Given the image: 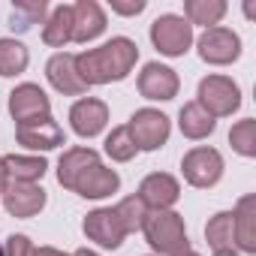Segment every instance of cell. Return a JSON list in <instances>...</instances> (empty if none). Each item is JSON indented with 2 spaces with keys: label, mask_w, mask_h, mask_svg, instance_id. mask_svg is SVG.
Returning a JSON list of instances; mask_svg holds the SVG:
<instances>
[{
  "label": "cell",
  "mask_w": 256,
  "mask_h": 256,
  "mask_svg": "<svg viewBox=\"0 0 256 256\" xmlns=\"http://www.w3.org/2000/svg\"><path fill=\"white\" fill-rule=\"evenodd\" d=\"M58 181L60 187L84 196V199H106L118 193L120 178L114 169H108L96 151L90 148H70L58 160Z\"/></svg>",
  "instance_id": "cell-1"
},
{
  "label": "cell",
  "mask_w": 256,
  "mask_h": 256,
  "mask_svg": "<svg viewBox=\"0 0 256 256\" xmlns=\"http://www.w3.org/2000/svg\"><path fill=\"white\" fill-rule=\"evenodd\" d=\"M139 60V46L126 36H114L102 42L100 48H88L76 54V76L90 88V84H108L120 82L133 72Z\"/></svg>",
  "instance_id": "cell-2"
},
{
  "label": "cell",
  "mask_w": 256,
  "mask_h": 256,
  "mask_svg": "<svg viewBox=\"0 0 256 256\" xmlns=\"http://www.w3.org/2000/svg\"><path fill=\"white\" fill-rule=\"evenodd\" d=\"M142 232L148 238V244L160 253V256H181L184 250H190V238L184 229V217L163 208V211H148L142 220Z\"/></svg>",
  "instance_id": "cell-3"
},
{
  "label": "cell",
  "mask_w": 256,
  "mask_h": 256,
  "mask_svg": "<svg viewBox=\"0 0 256 256\" xmlns=\"http://www.w3.org/2000/svg\"><path fill=\"white\" fill-rule=\"evenodd\" d=\"M211 118H226L238 112L241 106V88L226 76H208L199 82V100H196Z\"/></svg>",
  "instance_id": "cell-4"
},
{
  "label": "cell",
  "mask_w": 256,
  "mask_h": 256,
  "mask_svg": "<svg viewBox=\"0 0 256 256\" xmlns=\"http://www.w3.org/2000/svg\"><path fill=\"white\" fill-rule=\"evenodd\" d=\"M151 42L160 54L166 58H181L190 46H193V28L187 18L181 16H160L154 24H151Z\"/></svg>",
  "instance_id": "cell-5"
},
{
  "label": "cell",
  "mask_w": 256,
  "mask_h": 256,
  "mask_svg": "<svg viewBox=\"0 0 256 256\" xmlns=\"http://www.w3.org/2000/svg\"><path fill=\"white\" fill-rule=\"evenodd\" d=\"M126 130H130V136H133V142H136L139 151H157V148L166 145L172 126H169V118L163 112H157V108H139L130 118V124H126Z\"/></svg>",
  "instance_id": "cell-6"
},
{
  "label": "cell",
  "mask_w": 256,
  "mask_h": 256,
  "mask_svg": "<svg viewBox=\"0 0 256 256\" xmlns=\"http://www.w3.org/2000/svg\"><path fill=\"white\" fill-rule=\"evenodd\" d=\"M181 169H184V178H187L190 187L208 190V187H214V184L220 181V175H223V157H220V151L202 145V148H193V151L184 154Z\"/></svg>",
  "instance_id": "cell-7"
},
{
  "label": "cell",
  "mask_w": 256,
  "mask_h": 256,
  "mask_svg": "<svg viewBox=\"0 0 256 256\" xmlns=\"http://www.w3.org/2000/svg\"><path fill=\"white\" fill-rule=\"evenodd\" d=\"M10 114L22 126V124H30V120L52 118V102H48V96H46V90L40 84L24 82L10 94Z\"/></svg>",
  "instance_id": "cell-8"
},
{
  "label": "cell",
  "mask_w": 256,
  "mask_h": 256,
  "mask_svg": "<svg viewBox=\"0 0 256 256\" xmlns=\"http://www.w3.org/2000/svg\"><path fill=\"white\" fill-rule=\"evenodd\" d=\"M82 229H84V235L90 241H96L106 250H118L124 244V238L130 235V232L124 229V223H120V217H118L114 208H96V211H90L84 217Z\"/></svg>",
  "instance_id": "cell-9"
},
{
  "label": "cell",
  "mask_w": 256,
  "mask_h": 256,
  "mask_svg": "<svg viewBox=\"0 0 256 256\" xmlns=\"http://www.w3.org/2000/svg\"><path fill=\"white\" fill-rule=\"evenodd\" d=\"M241 54V40L235 30L229 28H208L202 36H199V58L205 64H214V66H223V64H232L238 60Z\"/></svg>",
  "instance_id": "cell-10"
},
{
  "label": "cell",
  "mask_w": 256,
  "mask_h": 256,
  "mask_svg": "<svg viewBox=\"0 0 256 256\" xmlns=\"http://www.w3.org/2000/svg\"><path fill=\"white\" fill-rule=\"evenodd\" d=\"M4 208L12 217H34L46 208V190L40 184H22V181H6L4 187Z\"/></svg>",
  "instance_id": "cell-11"
},
{
  "label": "cell",
  "mask_w": 256,
  "mask_h": 256,
  "mask_svg": "<svg viewBox=\"0 0 256 256\" xmlns=\"http://www.w3.org/2000/svg\"><path fill=\"white\" fill-rule=\"evenodd\" d=\"M70 124L82 139H94L108 124V106L102 100H96V96H84L70 108Z\"/></svg>",
  "instance_id": "cell-12"
},
{
  "label": "cell",
  "mask_w": 256,
  "mask_h": 256,
  "mask_svg": "<svg viewBox=\"0 0 256 256\" xmlns=\"http://www.w3.org/2000/svg\"><path fill=\"white\" fill-rule=\"evenodd\" d=\"M16 139H18V145L34 148V151H52V148H60V145L66 142L64 126H58L52 118L22 124L18 130H16Z\"/></svg>",
  "instance_id": "cell-13"
},
{
  "label": "cell",
  "mask_w": 256,
  "mask_h": 256,
  "mask_svg": "<svg viewBox=\"0 0 256 256\" xmlns=\"http://www.w3.org/2000/svg\"><path fill=\"white\" fill-rule=\"evenodd\" d=\"M181 82L175 76V70L163 66V64H145V70L139 72V94L145 100H175Z\"/></svg>",
  "instance_id": "cell-14"
},
{
  "label": "cell",
  "mask_w": 256,
  "mask_h": 256,
  "mask_svg": "<svg viewBox=\"0 0 256 256\" xmlns=\"http://www.w3.org/2000/svg\"><path fill=\"white\" fill-rule=\"evenodd\" d=\"M178 196H181V184H178L172 175H166V172H154V175H148V178L139 184V199H142V205H145V208H154V211H163V208L175 205Z\"/></svg>",
  "instance_id": "cell-15"
},
{
  "label": "cell",
  "mask_w": 256,
  "mask_h": 256,
  "mask_svg": "<svg viewBox=\"0 0 256 256\" xmlns=\"http://www.w3.org/2000/svg\"><path fill=\"white\" fill-rule=\"evenodd\" d=\"M46 76H48L52 88L66 94V96H82L88 90V84L76 76V54H70V52H58L46 64Z\"/></svg>",
  "instance_id": "cell-16"
},
{
  "label": "cell",
  "mask_w": 256,
  "mask_h": 256,
  "mask_svg": "<svg viewBox=\"0 0 256 256\" xmlns=\"http://www.w3.org/2000/svg\"><path fill=\"white\" fill-rule=\"evenodd\" d=\"M106 30V12L94 0L72 4V42H90Z\"/></svg>",
  "instance_id": "cell-17"
},
{
  "label": "cell",
  "mask_w": 256,
  "mask_h": 256,
  "mask_svg": "<svg viewBox=\"0 0 256 256\" xmlns=\"http://www.w3.org/2000/svg\"><path fill=\"white\" fill-rule=\"evenodd\" d=\"M235 226V244L244 253H256V196H244L238 208L232 211Z\"/></svg>",
  "instance_id": "cell-18"
},
{
  "label": "cell",
  "mask_w": 256,
  "mask_h": 256,
  "mask_svg": "<svg viewBox=\"0 0 256 256\" xmlns=\"http://www.w3.org/2000/svg\"><path fill=\"white\" fill-rule=\"evenodd\" d=\"M42 42L52 48H64L66 42H72V4H60L52 10L42 24Z\"/></svg>",
  "instance_id": "cell-19"
},
{
  "label": "cell",
  "mask_w": 256,
  "mask_h": 256,
  "mask_svg": "<svg viewBox=\"0 0 256 256\" xmlns=\"http://www.w3.org/2000/svg\"><path fill=\"white\" fill-rule=\"evenodd\" d=\"M48 163L42 157H18V154H10L4 157V172H6V181H22V184H36L42 175H46Z\"/></svg>",
  "instance_id": "cell-20"
},
{
  "label": "cell",
  "mask_w": 256,
  "mask_h": 256,
  "mask_svg": "<svg viewBox=\"0 0 256 256\" xmlns=\"http://www.w3.org/2000/svg\"><path fill=\"white\" fill-rule=\"evenodd\" d=\"M178 124H181V133L187 139H208L214 133V126H217V120L199 102H187L181 108V114H178Z\"/></svg>",
  "instance_id": "cell-21"
},
{
  "label": "cell",
  "mask_w": 256,
  "mask_h": 256,
  "mask_svg": "<svg viewBox=\"0 0 256 256\" xmlns=\"http://www.w3.org/2000/svg\"><path fill=\"white\" fill-rule=\"evenodd\" d=\"M184 16H187L190 28L193 24H205V30H208V28H217V22L226 16V4L223 0H187Z\"/></svg>",
  "instance_id": "cell-22"
},
{
  "label": "cell",
  "mask_w": 256,
  "mask_h": 256,
  "mask_svg": "<svg viewBox=\"0 0 256 256\" xmlns=\"http://www.w3.org/2000/svg\"><path fill=\"white\" fill-rule=\"evenodd\" d=\"M205 238L211 250H232L235 247V226H232V211H220L208 220Z\"/></svg>",
  "instance_id": "cell-23"
},
{
  "label": "cell",
  "mask_w": 256,
  "mask_h": 256,
  "mask_svg": "<svg viewBox=\"0 0 256 256\" xmlns=\"http://www.w3.org/2000/svg\"><path fill=\"white\" fill-rule=\"evenodd\" d=\"M30 64V54L28 48L18 42V40H0V76H18L24 72Z\"/></svg>",
  "instance_id": "cell-24"
},
{
  "label": "cell",
  "mask_w": 256,
  "mask_h": 256,
  "mask_svg": "<svg viewBox=\"0 0 256 256\" xmlns=\"http://www.w3.org/2000/svg\"><path fill=\"white\" fill-rule=\"evenodd\" d=\"M136 142L130 136V130H126V124L124 126H114V130L106 136V154L114 160V163H130L136 157Z\"/></svg>",
  "instance_id": "cell-25"
},
{
  "label": "cell",
  "mask_w": 256,
  "mask_h": 256,
  "mask_svg": "<svg viewBox=\"0 0 256 256\" xmlns=\"http://www.w3.org/2000/svg\"><path fill=\"white\" fill-rule=\"evenodd\" d=\"M48 12V4L46 0H30V4H16L12 6V18H10V28L12 30H30L34 24H40Z\"/></svg>",
  "instance_id": "cell-26"
},
{
  "label": "cell",
  "mask_w": 256,
  "mask_h": 256,
  "mask_svg": "<svg viewBox=\"0 0 256 256\" xmlns=\"http://www.w3.org/2000/svg\"><path fill=\"white\" fill-rule=\"evenodd\" d=\"M229 142L241 157H256V120H238L232 130H229Z\"/></svg>",
  "instance_id": "cell-27"
},
{
  "label": "cell",
  "mask_w": 256,
  "mask_h": 256,
  "mask_svg": "<svg viewBox=\"0 0 256 256\" xmlns=\"http://www.w3.org/2000/svg\"><path fill=\"white\" fill-rule=\"evenodd\" d=\"M114 211H118V217H120V223H124L126 232L142 229V220H145V214H148V208L142 205L139 196H126V199H120V202L114 205Z\"/></svg>",
  "instance_id": "cell-28"
},
{
  "label": "cell",
  "mask_w": 256,
  "mask_h": 256,
  "mask_svg": "<svg viewBox=\"0 0 256 256\" xmlns=\"http://www.w3.org/2000/svg\"><path fill=\"white\" fill-rule=\"evenodd\" d=\"M36 247L28 235H10L6 238V247H4V256H34Z\"/></svg>",
  "instance_id": "cell-29"
},
{
  "label": "cell",
  "mask_w": 256,
  "mask_h": 256,
  "mask_svg": "<svg viewBox=\"0 0 256 256\" xmlns=\"http://www.w3.org/2000/svg\"><path fill=\"white\" fill-rule=\"evenodd\" d=\"M145 10V0H136V4H120V0H112V12H120V16H139Z\"/></svg>",
  "instance_id": "cell-30"
},
{
  "label": "cell",
  "mask_w": 256,
  "mask_h": 256,
  "mask_svg": "<svg viewBox=\"0 0 256 256\" xmlns=\"http://www.w3.org/2000/svg\"><path fill=\"white\" fill-rule=\"evenodd\" d=\"M34 256H66V253H60V250H54V247H36Z\"/></svg>",
  "instance_id": "cell-31"
},
{
  "label": "cell",
  "mask_w": 256,
  "mask_h": 256,
  "mask_svg": "<svg viewBox=\"0 0 256 256\" xmlns=\"http://www.w3.org/2000/svg\"><path fill=\"white\" fill-rule=\"evenodd\" d=\"M6 187V172H4V157H0V193H4Z\"/></svg>",
  "instance_id": "cell-32"
},
{
  "label": "cell",
  "mask_w": 256,
  "mask_h": 256,
  "mask_svg": "<svg viewBox=\"0 0 256 256\" xmlns=\"http://www.w3.org/2000/svg\"><path fill=\"white\" fill-rule=\"evenodd\" d=\"M72 256H100V253H94V250H88V247H82V250H76Z\"/></svg>",
  "instance_id": "cell-33"
},
{
  "label": "cell",
  "mask_w": 256,
  "mask_h": 256,
  "mask_svg": "<svg viewBox=\"0 0 256 256\" xmlns=\"http://www.w3.org/2000/svg\"><path fill=\"white\" fill-rule=\"evenodd\" d=\"M214 256H238L235 250H214Z\"/></svg>",
  "instance_id": "cell-34"
},
{
  "label": "cell",
  "mask_w": 256,
  "mask_h": 256,
  "mask_svg": "<svg viewBox=\"0 0 256 256\" xmlns=\"http://www.w3.org/2000/svg\"><path fill=\"white\" fill-rule=\"evenodd\" d=\"M181 256H199V253H196V250H184Z\"/></svg>",
  "instance_id": "cell-35"
},
{
  "label": "cell",
  "mask_w": 256,
  "mask_h": 256,
  "mask_svg": "<svg viewBox=\"0 0 256 256\" xmlns=\"http://www.w3.org/2000/svg\"><path fill=\"white\" fill-rule=\"evenodd\" d=\"M0 256H4V244H0Z\"/></svg>",
  "instance_id": "cell-36"
}]
</instances>
